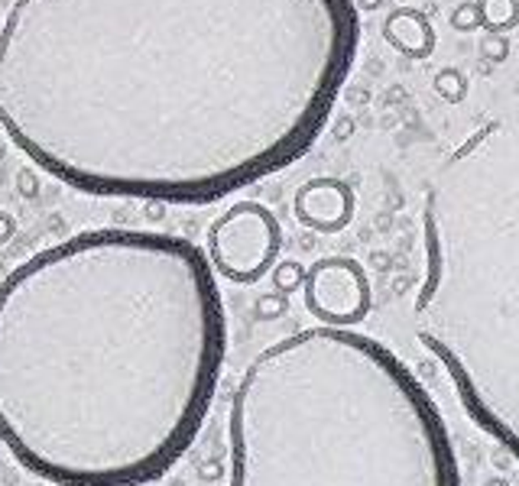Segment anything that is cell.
I'll return each instance as SVG.
<instances>
[{
    "label": "cell",
    "instance_id": "6da1fadb",
    "mask_svg": "<svg viewBox=\"0 0 519 486\" xmlns=\"http://www.w3.org/2000/svg\"><path fill=\"white\" fill-rule=\"evenodd\" d=\"M357 43L354 0H14L0 127L75 192L211 205L309 153Z\"/></svg>",
    "mask_w": 519,
    "mask_h": 486
},
{
    "label": "cell",
    "instance_id": "7a4b0ae2",
    "mask_svg": "<svg viewBox=\"0 0 519 486\" xmlns=\"http://www.w3.org/2000/svg\"><path fill=\"white\" fill-rule=\"evenodd\" d=\"M227 354L208 256L101 227L0 282V441L55 486H147L205 424Z\"/></svg>",
    "mask_w": 519,
    "mask_h": 486
},
{
    "label": "cell",
    "instance_id": "3957f363",
    "mask_svg": "<svg viewBox=\"0 0 519 486\" xmlns=\"http://www.w3.org/2000/svg\"><path fill=\"white\" fill-rule=\"evenodd\" d=\"M227 486H461V471L409 367L318 324L247 363L227 409Z\"/></svg>",
    "mask_w": 519,
    "mask_h": 486
},
{
    "label": "cell",
    "instance_id": "277c9868",
    "mask_svg": "<svg viewBox=\"0 0 519 486\" xmlns=\"http://www.w3.org/2000/svg\"><path fill=\"white\" fill-rule=\"evenodd\" d=\"M418 344L519 463V108L487 117L422 188Z\"/></svg>",
    "mask_w": 519,
    "mask_h": 486
},
{
    "label": "cell",
    "instance_id": "5b68a950",
    "mask_svg": "<svg viewBox=\"0 0 519 486\" xmlns=\"http://www.w3.org/2000/svg\"><path fill=\"white\" fill-rule=\"evenodd\" d=\"M283 231L279 221L260 201H234L208 227V262L217 276L237 286H254L276 266Z\"/></svg>",
    "mask_w": 519,
    "mask_h": 486
},
{
    "label": "cell",
    "instance_id": "8992f818",
    "mask_svg": "<svg viewBox=\"0 0 519 486\" xmlns=\"http://www.w3.org/2000/svg\"><path fill=\"white\" fill-rule=\"evenodd\" d=\"M305 311L325 328H357L370 311V279L351 256H322L305 270Z\"/></svg>",
    "mask_w": 519,
    "mask_h": 486
},
{
    "label": "cell",
    "instance_id": "52a82bcc",
    "mask_svg": "<svg viewBox=\"0 0 519 486\" xmlns=\"http://www.w3.org/2000/svg\"><path fill=\"white\" fill-rule=\"evenodd\" d=\"M354 188L338 176H315L299 186L293 198V214L315 233H341L354 221Z\"/></svg>",
    "mask_w": 519,
    "mask_h": 486
},
{
    "label": "cell",
    "instance_id": "ba28073f",
    "mask_svg": "<svg viewBox=\"0 0 519 486\" xmlns=\"http://www.w3.org/2000/svg\"><path fill=\"white\" fill-rule=\"evenodd\" d=\"M383 39L406 59H428L435 52V26L422 10L399 7L383 20Z\"/></svg>",
    "mask_w": 519,
    "mask_h": 486
},
{
    "label": "cell",
    "instance_id": "9c48e42d",
    "mask_svg": "<svg viewBox=\"0 0 519 486\" xmlns=\"http://www.w3.org/2000/svg\"><path fill=\"white\" fill-rule=\"evenodd\" d=\"M487 33H506L519 24V0H474Z\"/></svg>",
    "mask_w": 519,
    "mask_h": 486
},
{
    "label": "cell",
    "instance_id": "30bf717a",
    "mask_svg": "<svg viewBox=\"0 0 519 486\" xmlns=\"http://www.w3.org/2000/svg\"><path fill=\"white\" fill-rule=\"evenodd\" d=\"M432 91L448 104H461L467 98V78L457 69H438L432 75Z\"/></svg>",
    "mask_w": 519,
    "mask_h": 486
},
{
    "label": "cell",
    "instance_id": "8fae6325",
    "mask_svg": "<svg viewBox=\"0 0 519 486\" xmlns=\"http://www.w3.org/2000/svg\"><path fill=\"white\" fill-rule=\"evenodd\" d=\"M273 286H276L279 295H293L295 289H303L305 282V266L299 260H283L273 266Z\"/></svg>",
    "mask_w": 519,
    "mask_h": 486
},
{
    "label": "cell",
    "instance_id": "7c38bea8",
    "mask_svg": "<svg viewBox=\"0 0 519 486\" xmlns=\"http://www.w3.org/2000/svg\"><path fill=\"white\" fill-rule=\"evenodd\" d=\"M451 26H455L457 33L481 30V10H477V4H474V0H467V4H457V7L451 10Z\"/></svg>",
    "mask_w": 519,
    "mask_h": 486
},
{
    "label": "cell",
    "instance_id": "4fadbf2b",
    "mask_svg": "<svg viewBox=\"0 0 519 486\" xmlns=\"http://www.w3.org/2000/svg\"><path fill=\"white\" fill-rule=\"evenodd\" d=\"M286 309H289V301H286V295H279V292H273V295H260L256 299V318L260 321H273V318H283L286 315Z\"/></svg>",
    "mask_w": 519,
    "mask_h": 486
},
{
    "label": "cell",
    "instance_id": "5bb4252c",
    "mask_svg": "<svg viewBox=\"0 0 519 486\" xmlns=\"http://www.w3.org/2000/svg\"><path fill=\"white\" fill-rule=\"evenodd\" d=\"M481 52H484V59H490V62H504L506 55H510V43H506L504 33H490V36H484Z\"/></svg>",
    "mask_w": 519,
    "mask_h": 486
},
{
    "label": "cell",
    "instance_id": "9a60e30c",
    "mask_svg": "<svg viewBox=\"0 0 519 486\" xmlns=\"http://www.w3.org/2000/svg\"><path fill=\"white\" fill-rule=\"evenodd\" d=\"M16 188H20V195H24V198H36V195H39V176L33 169H24L20 176H16Z\"/></svg>",
    "mask_w": 519,
    "mask_h": 486
},
{
    "label": "cell",
    "instance_id": "2e32d148",
    "mask_svg": "<svg viewBox=\"0 0 519 486\" xmlns=\"http://www.w3.org/2000/svg\"><path fill=\"white\" fill-rule=\"evenodd\" d=\"M16 233V217L7 214V211H0V247L7 243V240H14Z\"/></svg>",
    "mask_w": 519,
    "mask_h": 486
},
{
    "label": "cell",
    "instance_id": "e0dca14e",
    "mask_svg": "<svg viewBox=\"0 0 519 486\" xmlns=\"http://www.w3.org/2000/svg\"><path fill=\"white\" fill-rule=\"evenodd\" d=\"M198 477H202V480H217V477H221V463H217V461L198 463Z\"/></svg>",
    "mask_w": 519,
    "mask_h": 486
},
{
    "label": "cell",
    "instance_id": "ac0fdd59",
    "mask_svg": "<svg viewBox=\"0 0 519 486\" xmlns=\"http://www.w3.org/2000/svg\"><path fill=\"white\" fill-rule=\"evenodd\" d=\"M143 214H147L149 221H159V217L166 214V205H159V201H147V205H143Z\"/></svg>",
    "mask_w": 519,
    "mask_h": 486
},
{
    "label": "cell",
    "instance_id": "d6986e66",
    "mask_svg": "<svg viewBox=\"0 0 519 486\" xmlns=\"http://www.w3.org/2000/svg\"><path fill=\"white\" fill-rule=\"evenodd\" d=\"M357 4H360L364 10H377V7H380V0H357Z\"/></svg>",
    "mask_w": 519,
    "mask_h": 486
},
{
    "label": "cell",
    "instance_id": "ffe728a7",
    "mask_svg": "<svg viewBox=\"0 0 519 486\" xmlns=\"http://www.w3.org/2000/svg\"><path fill=\"white\" fill-rule=\"evenodd\" d=\"M484 486H510V483H506V480H500V477H494V480H487Z\"/></svg>",
    "mask_w": 519,
    "mask_h": 486
}]
</instances>
